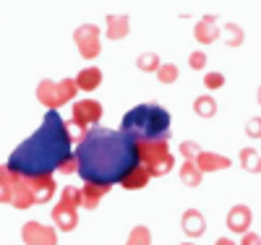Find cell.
I'll use <instances>...</instances> for the list:
<instances>
[{
  "instance_id": "1",
  "label": "cell",
  "mask_w": 261,
  "mask_h": 245,
  "mask_svg": "<svg viewBox=\"0 0 261 245\" xmlns=\"http://www.w3.org/2000/svg\"><path fill=\"white\" fill-rule=\"evenodd\" d=\"M79 175L84 183L120 185L125 172L136 165V146L125 133L113 128H92L76 146Z\"/></svg>"
},
{
  "instance_id": "2",
  "label": "cell",
  "mask_w": 261,
  "mask_h": 245,
  "mask_svg": "<svg viewBox=\"0 0 261 245\" xmlns=\"http://www.w3.org/2000/svg\"><path fill=\"white\" fill-rule=\"evenodd\" d=\"M71 154V139L65 133V120L58 113L45 115L42 125L32 133L27 141H21L8 157V170L24 175V177H37V175H53L58 172L60 162Z\"/></svg>"
},
{
  "instance_id": "3",
  "label": "cell",
  "mask_w": 261,
  "mask_h": 245,
  "mask_svg": "<svg viewBox=\"0 0 261 245\" xmlns=\"http://www.w3.org/2000/svg\"><path fill=\"white\" fill-rule=\"evenodd\" d=\"M120 133L134 141V144H146V141H167L170 136V113L160 104H136L123 115Z\"/></svg>"
},
{
  "instance_id": "4",
  "label": "cell",
  "mask_w": 261,
  "mask_h": 245,
  "mask_svg": "<svg viewBox=\"0 0 261 245\" xmlns=\"http://www.w3.org/2000/svg\"><path fill=\"white\" fill-rule=\"evenodd\" d=\"M134 146H136V162L144 165L151 177H162L175 167L170 141H146V144H134Z\"/></svg>"
},
{
  "instance_id": "5",
  "label": "cell",
  "mask_w": 261,
  "mask_h": 245,
  "mask_svg": "<svg viewBox=\"0 0 261 245\" xmlns=\"http://www.w3.org/2000/svg\"><path fill=\"white\" fill-rule=\"evenodd\" d=\"M79 94V86H76V78H60V81H53V78H42L37 84V99L39 104L47 107V113H58L63 104H68L73 97Z\"/></svg>"
},
{
  "instance_id": "6",
  "label": "cell",
  "mask_w": 261,
  "mask_h": 245,
  "mask_svg": "<svg viewBox=\"0 0 261 245\" xmlns=\"http://www.w3.org/2000/svg\"><path fill=\"white\" fill-rule=\"evenodd\" d=\"M0 177L11 185V196H13V209L18 211H24V209H32L34 206V196L32 190L27 188V180H24V175H18L13 170H8V165H0Z\"/></svg>"
},
{
  "instance_id": "7",
  "label": "cell",
  "mask_w": 261,
  "mask_h": 245,
  "mask_svg": "<svg viewBox=\"0 0 261 245\" xmlns=\"http://www.w3.org/2000/svg\"><path fill=\"white\" fill-rule=\"evenodd\" d=\"M73 42L79 47V55L86 60H94L102 50V42H99V26L97 24H81L73 32Z\"/></svg>"
},
{
  "instance_id": "8",
  "label": "cell",
  "mask_w": 261,
  "mask_h": 245,
  "mask_svg": "<svg viewBox=\"0 0 261 245\" xmlns=\"http://www.w3.org/2000/svg\"><path fill=\"white\" fill-rule=\"evenodd\" d=\"M21 240L27 245H58V230L34 219V222H27L21 227Z\"/></svg>"
},
{
  "instance_id": "9",
  "label": "cell",
  "mask_w": 261,
  "mask_h": 245,
  "mask_svg": "<svg viewBox=\"0 0 261 245\" xmlns=\"http://www.w3.org/2000/svg\"><path fill=\"white\" fill-rule=\"evenodd\" d=\"M99 118H102V104L97 102V99H76L73 102V120H79L81 125H86V128H97V123H99Z\"/></svg>"
},
{
  "instance_id": "10",
  "label": "cell",
  "mask_w": 261,
  "mask_h": 245,
  "mask_svg": "<svg viewBox=\"0 0 261 245\" xmlns=\"http://www.w3.org/2000/svg\"><path fill=\"white\" fill-rule=\"evenodd\" d=\"M27 180V188L32 190L34 196V204H47L53 201V196L58 190V183L53 175H37V177H24Z\"/></svg>"
},
{
  "instance_id": "11",
  "label": "cell",
  "mask_w": 261,
  "mask_h": 245,
  "mask_svg": "<svg viewBox=\"0 0 261 245\" xmlns=\"http://www.w3.org/2000/svg\"><path fill=\"white\" fill-rule=\"evenodd\" d=\"M193 37H196V42H199V44H214L217 39H220L222 32H220V21H217V13H204L199 21H196Z\"/></svg>"
},
{
  "instance_id": "12",
  "label": "cell",
  "mask_w": 261,
  "mask_h": 245,
  "mask_svg": "<svg viewBox=\"0 0 261 245\" xmlns=\"http://www.w3.org/2000/svg\"><path fill=\"white\" fill-rule=\"evenodd\" d=\"M227 230L235 232V235H246L251 232V222H253V214L246 204H235L230 211H227Z\"/></svg>"
},
{
  "instance_id": "13",
  "label": "cell",
  "mask_w": 261,
  "mask_h": 245,
  "mask_svg": "<svg viewBox=\"0 0 261 245\" xmlns=\"http://www.w3.org/2000/svg\"><path fill=\"white\" fill-rule=\"evenodd\" d=\"M53 222H55V230H60V232H73V230L79 227V209L58 201L55 209H53Z\"/></svg>"
},
{
  "instance_id": "14",
  "label": "cell",
  "mask_w": 261,
  "mask_h": 245,
  "mask_svg": "<svg viewBox=\"0 0 261 245\" xmlns=\"http://www.w3.org/2000/svg\"><path fill=\"white\" fill-rule=\"evenodd\" d=\"M105 32H107V39H113V42H120L128 37L130 32V18L128 13H110L105 21Z\"/></svg>"
},
{
  "instance_id": "15",
  "label": "cell",
  "mask_w": 261,
  "mask_h": 245,
  "mask_svg": "<svg viewBox=\"0 0 261 245\" xmlns=\"http://www.w3.org/2000/svg\"><path fill=\"white\" fill-rule=\"evenodd\" d=\"M180 225H183V232L188 237H193V240L206 232V219H204V214L199 209H186L183 216H180Z\"/></svg>"
},
{
  "instance_id": "16",
  "label": "cell",
  "mask_w": 261,
  "mask_h": 245,
  "mask_svg": "<svg viewBox=\"0 0 261 245\" xmlns=\"http://www.w3.org/2000/svg\"><path fill=\"white\" fill-rule=\"evenodd\" d=\"M232 165L230 157H225V154H214V151H201L199 157H196V167H199L201 172H222Z\"/></svg>"
},
{
  "instance_id": "17",
  "label": "cell",
  "mask_w": 261,
  "mask_h": 245,
  "mask_svg": "<svg viewBox=\"0 0 261 245\" xmlns=\"http://www.w3.org/2000/svg\"><path fill=\"white\" fill-rule=\"evenodd\" d=\"M113 190V185H105V183H84L81 185V198H84V209L94 211L99 206V201Z\"/></svg>"
},
{
  "instance_id": "18",
  "label": "cell",
  "mask_w": 261,
  "mask_h": 245,
  "mask_svg": "<svg viewBox=\"0 0 261 245\" xmlns=\"http://www.w3.org/2000/svg\"><path fill=\"white\" fill-rule=\"evenodd\" d=\"M149 180H151V175H149V170L144 167V165H134L128 172H125V177L120 180V188H125V190H141V188H146L149 185Z\"/></svg>"
},
{
  "instance_id": "19",
  "label": "cell",
  "mask_w": 261,
  "mask_h": 245,
  "mask_svg": "<svg viewBox=\"0 0 261 245\" xmlns=\"http://www.w3.org/2000/svg\"><path fill=\"white\" fill-rule=\"evenodd\" d=\"M76 86L81 92H94V89L102 86V71L97 65H89V68H81L76 76Z\"/></svg>"
},
{
  "instance_id": "20",
  "label": "cell",
  "mask_w": 261,
  "mask_h": 245,
  "mask_svg": "<svg viewBox=\"0 0 261 245\" xmlns=\"http://www.w3.org/2000/svg\"><path fill=\"white\" fill-rule=\"evenodd\" d=\"M238 159H241V167H243L246 172H251V175H258V172H261V154H258L253 146L241 149Z\"/></svg>"
},
{
  "instance_id": "21",
  "label": "cell",
  "mask_w": 261,
  "mask_h": 245,
  "mask_svg": "<svg viewBox=\"0 0 261 245\" xmlns=\"http://www.w3.org/2000/svg\"><path fill=\"white\" fill-rule=\"evenodd\" d=\"M180 180L186 188H199L204 180V172L196 167V162H183L180 165Z\"/></svg>"
},
{
  "instance_id": "22",
  "label": "cell",
  "mask_w": 261,
  "mask_h": 245,
  "mask_svg": "<svg viewBox=\"0 0 261 245\" xmlns=\"http://www.w3.org/2000/svg\"><path fill=\"white\" fill-rule=\"evenodd\" d=\"M220 32H222V42L227 44V47H241L243 44V39H246V34H243V26H238V24H225V26H220Z\"/></svg>"
},
{
  "instance_id": "23",
  "label": "cell",
  "mask_w": 261,
  "mask_h": 245,
  "mask_svg": "<svg viewBox=\"0 0 261 245\" xmlns=\"http://www.w3.org/2000/svg\"><path fill=\"white\" fill-rule=\"evenodd\" d=\"M217 110H220V107H217L214 97H209V94H201V97L193 99V113L199 115V118H206L209 120V118L217 115Z\"/></svg>"
},
{
  "instance_id": "24",
  "label": "cell",
  "mask_w": 261,
  "mask_h": 245,
  "mask_svg": "<svg viewBox=\"0 0 261 245\" xmlns=\"http://www.w3.org/2000/svg\"><path fill=\"white\" fill-rule=\"evenodd\" d=\"M160 65H162V60H160L157 52H141V55L136 58V68H139L141 73H157Z\"/></svg>"
},
{
  "instance_id": "25",
  "label": "cell",
  "mask_w": 261,
  "mask_h": 245,
  "mask_svg": "<svg viewBox=\"0 0 261 245\" xmlns=\"http://www.w3.org/2000/svg\"><path fill=\"white\" fill-rule=\"evenodd\" d=\"M60 201H63V204H68V206H73V209H81V206H84L81 188H76V185H65V188L60 190Z\"/></svg>"
},
{
  "instance_id": "26",
  "label": "cell",
  "mask_w": 261,
  "mask_h": 245,
  "mask_svg": "<svg viewBox=\"0 0 261 245\" xmlns=\"http://www.w3.org/2000/svg\"><path fill=\"white\" fill-rule=\"evenodd\" d=\"M125 245H151V232H149V227H144V225H136L134 230L128 232V240H125Z\"/></svg>"
},
{
  "instance_id": "27",
  "label": "cell",
  "mask_w": 261,
  "mask_h": 245,
  "mask_svg": "<svg viewBox=\"0 0 261 245\" xmlns=\"http://www.w3.org/2000/svg\"><path fill=\"white\" fill-rule=\"evenodd\" d=\"M154 76H157L160 84H175L178 76H180V68H178L175 63H162V65H160V71H157Z\"/></svg>"
},
{
  "instance_id": "28",
  "label": "cell",
  "mask_w": 261,
  "mask_h": 245,
  "mask_svg": "<svg viewBox=\"0 0 261 245\" xmlns=\"http://www.w3.org/2000/svg\"><path fill=\"white\" fill-rule=\"evenodd\" d=\"M65 133H68L71 144H73V141H76V144H81V141L86 139V133H89V128L81 125V123H79V120H73V118H68V120H65Z\"/></svg>"
},
{
  "instance_id": "29",
  "label": "cell",
  "mask_w": 261,
  "mask_h": 245,
  "mask_svg": "<svg viewBox=\"0 0 261 245\" xmlns=\"http://www.w3.org/2000/svg\"><path fill=\"white\" fill-rule=\"evenodd\" d=\"M178 151H180V157H183L186 162H196V157H199L204 149H201L199 141H183V144L178 146Z\"/></svg>"
},
{
  "instance_id": "30",
  "label": "cell",
  "mask_w": 261,
  "mask_h": 245,
  "mask_svg": "<svg viewBox=\"0 0 261 245\" xmlns=\"http://www.w3.org/2000/svg\"><path fill=\"white\" fill-rule=\"evenodd\" d=\"M206 63H209V55H206L204 50H193V52L188 55V65H191L193 71H204Z\"/></svg>"
},
{
  "instance_id": "31",
  "label": "cell",
  "mask_w": 261,
  "mask_h": 245,
  "mask_svg": "<svg viewBox=\"0 0 261 245\" xmlns=\"http://www.w3.org/2000/svg\"><path fill=\"white\" fill-rule=\"evenodd\" d=\"M204 86L209 89V92H212V89L217 92V89H222V86H225V76H222L220 71H209V73L204 76Z\"/></svg>"
},
{
  "instance_id": "32",
  "label": "cell",
  "mask_w": 261,
  "mask_h": 245,
  "mask_svg": "<svg viewBox=\"0 0 261 245\" xmlns=\"http://www.w3.org/2000/svg\"><path fill=\"white\" fill-rule=\"evenodd\" d=\"M58 172H63V175H73V172H79V159H76V154H68V157L60 162Z\"/></svg>"
},
{
  "instance_id": "33",
  "label": "cell",
  "mask_w": 261,
  "mask_h": 245,
  "mask_svg": "<svg viewBox=\"0 0 261 245\" xmlns=\"http://www.w3.org/2000/svg\"><path fill=\"white\" fill-rule=\"evenodd\" d=\"M246 136L248 139H261V118H251L246 123Z\"/></svg>"
},
{
  "instance_id": "34",
  "label": "cell",
  "mask_w": 261,
  "mask_h": 245,
  "mask_svg": "<svg viewBox=\"0 0 261 245\" xmlns=\"http://www.w3.org/2000/svg\"><path fill=\"white\" fill-rule=\"evenodd\" d=\"M0 204H13V196H11V185L0 177Z\"/></svg>"
},
{
  "instance_id": "35",
  "label": "cell",
  "mask_w": 261,
  "mask_h": 245,
  "mask_svg": "<svg viewBox=\"0 0 261 245\" xmlns=\"http://www.w3.org/2000/svg\"><path fill=\"white\" fill-rule=\"evenodd\" d=\"M241 245H261V235H256V232H246V235L241 237Z\"/></svg>"
},
{
  "instance_id": "36",
  "label": "cell",
  "mask_w": 261,
  "mask_h": 245,
  "mask_svg": "<svg viewBox=\"0 0 261 245\" xmlns=\"http://www.w3.org/2000/svg\"><path fill=\"white\" fill-rule=\"evenodd\" d=\"M214 245H238V242H232L230 237H220V240H217Z\"/></svg>"
},
{
  "instance_id": "37",
  "label": "cell",
  "mask_w": 261,
  "mask_h": 245,
  "mask_svg": "<svg viewBox=\"0 0 261 245\" xmlns=\"http://www.w3.org/2000/svg\"><path fill=\"white\" fill-rule=\"evenodd\" d=\"M256 99H258V104H261V86H258V92H256Z\"/></svg>"
},
{
  "instance_id": "38",
  "label": "cell",
  "mask_w": 261,
  "mask_h": 245,
  "mask_svg": "<svg viewBox=\"0 0 261 245\" xmlns=\"http://www.w3.org/2000/svg\"><path fill=\"white\" fill-rule=\"evenodd\" d=\"M180 245H193V242H180Z\"/></svg>"
}]
</instances>
